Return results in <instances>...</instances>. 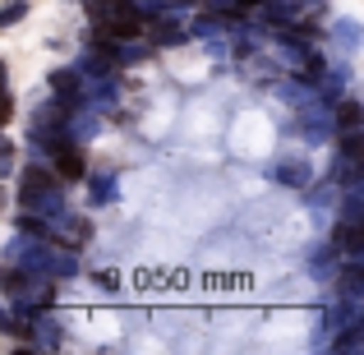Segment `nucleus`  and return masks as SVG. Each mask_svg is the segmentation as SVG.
<instances>
[{
  "mask_svg": "<svg viewBox=\"0 0 364 355\" xmlns=\"http://www.w3.org/2000/svg\"><path fill=\"white\" fill-rule=\"evenodd\" d=\"M46 249H51V245H46L42 235H28V231H23V235H14V240H9L0 258H5L9 267H23V272H42Z\"/></svg>",
  "mask_w": 364,
  "mask_h": 355,
  "instance_id": "obj_1",
  "label": "nucleus"
},
{
  "mask_svg": "<svg viewBox=\"0 0 364 355\" xmlns=\"http://www.w3.org/2000/svg\"><path fill=\"white\" fill-rule=\"evenodd\" d=\"M185 37H189V33H185L180 23H171V18L152 28V42H157V46H176V42H185Z\"/></svg>",
  "mask_w": 364,
  "mask_h": 355,
  "instance_id": "obj_14",
  "label": "nucleus"
},
{
  "mask_svg": "<svg viewBox=\"0 0 364 355\" xmlns=\"http://www.w3.org/2000/svg\"><path fill=\"white\" fill-rule=\"evenodd\" d=\"M5 79H9V70H5V60H0V92H5Z\"/></svg>",
  "mask_w": 364,
  "mask_h": 355,
  "instance_id": "obj_21",
  "label": "nucleus"
},
{
  "mask_svg": "<svg viewBox=\"0 0 364 355\" xmlns=\"http://www.w3.org/2000/svg\"><path fill=\"white\" fill-rule=\"evenodd\" d=\"M0 203H5V189H0Z\"/></svg>",
  "mask_w": 364,
  "mask_h": 355,
  "instance_id": "obj_22",
  "label": "nucleus"
},
{
  "mask_svg": "<svg viewBox=\"0 0 364 355\" xmlns=\"http://www.w3.org/2000/svg\"><path fill=\"white\" fill-rule=\"evenodd\" d=\"M328 37H332V46L346 51V55L360 51V23H355V18H337V28H328Z\"/></svg>",
  "mask_w": 364,
  "mask_h": 355,
  "instance_id": "obj_7",
  "label": "nucleus"
},
{
  "mask_svg": "<svg viewBox=\"0 0 364 355\" xmlns=\"http://www.w3.org/2000/svg\"><path fill=\"white\" fill-rule=\"evenodd\" d=\"M116 198H120L116 171H92V176H88V203L102 208V203H116Z\"/></svg>",
  "mask_w": 364,
  "mask_h": 355,
  "instance_id": "obj_4",
  "label": "nucleus"
},
{
  "mask_svg": "<svg viewBox=\"0 0 364 355\" xmlns=\"http://www.w3.org/2000/svg\"><path fill=\"white\" fill-rule=\"evenodd\" d=\"M332 249H341L346 258H360L364 254V226L360 222H341L337 240H332Z\"/></svg>",
  "mask_w": 364,
  "mask_h": 355,
  "instance_id": "obj_8",
  "label": "nucleus"
},
{
  "mask_svg": "<svg viewBox=\"0 0 364 355\" xmlns=\"http://www.w3.org/2000/svg\"><path fill=\"white\" fill-rule=\"evenodd\" d=\"M332 351H364V319L360 323H346V332L332 341Z\"/></svg>",
  "mask_w": 364,
  "mask_h": 355,
  "instance_id": "obj_12",
  "label": "nucleus"
},
{
  "mask_svg": "<svg viewBox=\"0 0 364 355\" xmlns=\"http://www.w3.org/2000/svg\"><path fill=\"white\" fill-rule=\"evenodd\" d=\"M337 295H341V300H355V295H364V267H360V263H350L346 272H341Z\"/></svg>",
  "mask_w": 364,
  "mask_h": 355,
  "instance_id": "obj_11",
  "label": "nucleus"
},
{
  "mask_svg": "<svg viewBox=\"0 0 364 355\" xmlns=\"http://www.w3.org/2000/svg\"><path fill=\"white\" fill-rule=\"evenodd\" d=\"M55 176H60V180H83V176H88L83 152L70 148V143H60V148H55Z\"/></svg>",
  "mask_w": 364,
  "mask_h": 355,
  "instance_id": "obj_5",
  "label": "nucleus"
},
{
  "mask_svg": "<svg viewBox=\"0 0 364 355\" xmlns=\"http://www.w3.org/2000/svg\"><path fill=\"white\" fill-rule=\"evenodd\" d=\"M9 116H14V102H9V97H5V92H0V124H5Z\"/></svg>",
  "mask_w": 364,
  "mask_h": 355,
  "instance_id": "obj_19",
  "label": "nucleus"
},
{
  "mask_svg": "<svg viewBox=\"0 0 364 355\" xmlns=\"http://www.w3.org/2000/svg\"><path fill=\"white\" fill-rule=\"evenodd\" d=\"M97 286L102 291H116V272H97Z\"/></svg>",
  "mask_w": 364,
  "mask_h": 355,
  "instance_id": "obj_20",
  "label": "nucleus"
},
{
  "mask_svg": "<svg viewBox=\"0 0 364 355\" xmlns=\"http://www.w3.org/2000/svg\"><path fill=\"white\" fill-rule=\"evenodd\" d=\"M231 18H222V14H203V18H194V23H189V33L194 37H222V33H231Z\"/></svg>",
  "mask_w": 364,
  "mask_h": 355,
  "instance_id": "obj_10",
  "label": "nucleus"
},
{
  "mask_svg": "<svg viewBox=\"0 0 364 355\" xmlns=\"http://www.w3.org/2000/svg\"><path fill=\"white\" fill-rule=\"evenodd\" d=\"M332 107H337V111H332V124H337V129H360V102L355 97H337V102H332Z\"/></svg>",
  "mask_w": 364,
  "mask_h": 355,
  "instance_id": "obj_9",
  "label": "nucleus"
},
{
  "mask_svg": "<svg viewBox=\"0 0 364 355\" xmlns=\"http://www.w3.org/2000/svg\"><path fill=\"white\" fill-rule=\"evenodd\" d=\"M107 28L120 42L139 37L143 33V5H134V0H107Z\"/></svg>",
  "mask_w": 364,
  "mask_h": 355,
  "instance_id": "obj_2",
  "label": "nucleus"
},
{
  "mask_svg": "<svg viewBox=\"0 0 364 355\" xmlns=\"http://www.w3.org/2000/svg\"><path fill=\"white\" fill-rule=\"evenodd\" d=\"M309 176H314V171H309V161H304V157H282L272 166V180L282 189H309Z\"/></svg>",
  "mask_w": 364,
  "mask_h": 355,
  "instance_id": "obj_3",
  "label": "nucleus"
},
{
  "mask_svg": "<svg viewBox=\"0 0 364 355\" xmlns=\"http://www.w3.org/2000/svg\"><path fill=\"white\" fill-rule=\"evenodd\" d=\"M111 55H116V65H139V60H148V46L129 42V46H120V51H111Z\"/></svg>",
  "mask_w": 364,
  "mask_h": 355,
  "instance_id": "obj_16",
  "label": "nucleus"
},
{
  "mask_svg": "<svg viewBox=\"0 0 364 355\" xmlns=\"http://www.w3.org/2000/svg\"><path fill=\"white\" fill-rule=\"evenodd\" d=\"M5 176H14V143L0 139V180H5Z\"/></svg>",
  "mask_w": 364,
  "mask_h": 355,
  "instance_id": "obj_17",
  "label": "nucleus"
},
{
  "mask_svg": "<svg viewBox=\"0 0 364 355\" xmlns=\"http://www.w3.org/2000/svg\"><path fill=\"white\" fill-rule=\"evenodd\" d=\"M346 203H341V222H364V198H360V180L355 185H346Z\"/></svg>",
  "mask_w": 364,
  "mask_h": 355,
  "instance_id": "obj_13",
  "label": "nucleus"
},
{
  "mask_svg": "<svg viewBox=\"0 0 364 355\" xmlns=\"http://www.w3.org/2000/svg\"><path fill=\"white\" fill-rule=\"evenodd\" d=\"M55 185V176H51V171H42V166H28L23 171V180H18V203H33V198L37 194H42V189H51Z\"/></svg>",
  "mask_w": 364,
  "mask_h": 355,
  "instance_id": "obj_6",
  "label": "nucleus"
},
{
  "mask_svg": "<svg viewBox=\"0 0 364 355\" xmlns=\"http://www.w3.org/2000/svg\"><path fill=\"white\" fill-rule=\"evenodd\" d=\"M23 323H28V319H14V314H9V309H0V332H18V328H23Z\"/></svg>",
  "mask_w": 364,
  "mask_h": 355,
  "instance_id": "obj_18",
  "label": "nucleus"
},
{
  "mask_svg": "<svg viewBox=\"0 0 364 355\" xmlns=\"http://www.w3.org/2000/svg\"><path fill=\"white\" fill-rule=\"evenodd\" d=\"M23 18H28V0H9V5L0 9V33L14 28V23H23Z\"/></svg>",
  "mask_w": 364,
  "mask_h": 355,
  "instance_id": "obj_15",
  "label": "nucleus"
}]
</instances>
